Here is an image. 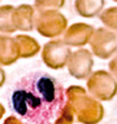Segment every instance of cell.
Wrapping results in <instances>:
<instances>
[{"label": "cell", "instance_id": "5b68a950", "mask_svg": "<svg viewBox=\"0 0 117 124\" xmlns=\"http://www.w3.org/2000/svg\"><path fill=\"white\" fill-rule=\"evenodd\" d=\"M88 89L96 98L109 101L117 93V83L105 71H98L88 80Z\"/></svg>", "mask_w": 117, "mask_h": 124}, {"label": "cell", "instance_id": "7c38bea8", "mask_svg": "<svg viewBox=\"0 0 117 124\" xmlns=\"http://www.w3.org/2000/svg\"><path fill=\"white\" fill-rule=\"evenodd\" d=\"M13 10H14V7H12V5L0 7V32L10 34L16 31L13 22H12Z\"/></svg>", "mask_w": 117, "mask_h": 124}, {"label": "cell", "instance_id": "52a82bcc", "mask_svg": "<svg viewBox=\"0 0 117 124\" xmlns=\"http://www.w3.org/2000/svg\"><path fill=\"white\" fill-rule=\"evenodd\" d=\"M94 27L87 23H74L65 30L62 43L65 45H73V46H82L87 44L94 34Z\"/></svg>", "mask_w": 117, "mask_h": 124}, {"label": "cell", "instance_id": "9a60e30c", "mask_svg": "<svg viewBox=\"0 0 117 124\" xmlns=\"http://www.w3.org/2000/svg\"><path fill=\"white\" fill-rule=\"evenodd\" d=\"M109 67H111L112 72L117 76V56H116L115 58H113V61L111 62V63H109Z\"/></svg>", "mask_w": 117, "mask_h": 124}, {"label": "cell", "instance_id": "8fae6325", "mask_svg": "<svg viewBox=\"0 0 117 124\" xmlns=\"http://www.w3.org/2000/svg\"><path fill=\"white\" fill-rule=\"evenodd\" d=\"M14 40L18 46L20 57L27 58V57L35 56L39 52V49H40L39 43L31 36H27V35H17L14 38Z\"/></svg>", "mask_w": 117, "mask_h": 124}, {"label": "cell", "instance_id": "30bf717a", "mask_svg": "<svg viewBox=\"0 0 117 124\" xmlns=\"http://www.w3.org/2000/svg\"><path fill=\"white\" fill-rule=\"evenodd\" d=\"M74 7L81 17L92 18L101 12L104 7V0H76Z\"/></svg>", "mask_w": 117, "mask_h": 124}, {"label": "cell", "instance_id": "ac0fdd59", "mask_svg": "<svg viewBox=\"0 0 117 124\" xmlns=\"http://www.w3.org/2000/svg\"><path fill=\"white\" fill-rule=\"evenodd\" d=\"M113 1H116V3H117V0H113Z\"/></svg>", "mask_w": 117, "mask_h": 124}, {"label": "cell", "instance_id": "8992f818", "mask_svg": "<svg viewBox=\"0 0 117 124\" xmlns=\"http://www.w3.org/2000/svg\"><path fill=\"white\" fill-rule=\"evenodd\" d=\"M92 57L91 53L86 49H78L70 54L68 60L69 74L76 79H85L91 72Z\"/></svg>", "mask_w": 117, "mask_h": 124}, {"label": "cell", "instance_id": "3957f363", "mask_svg": "<svg viewBox=\"0 0 117 124\" xmlns=\"http://www.w3.org/2000/svg\"><path fill=\"white\" fill-rule=\"evenodd\" d=\"M91 49L96 57L105 60L117 52V32L108 29H98L90 39Z\"/></svg>", "mask_w": 117, "mask_h": 124}, {"label": "cell", "instance_id": "4fadbf2b", "mask_svg": "<svg viewBox=\"0 0 117 124\" xmlns=\"http://www.w3.org/2000/svg\"><path fill=\"white\" fill-rule=\"evenodd\" d=\"M100 21L112 31H117V7L105 9L100 14Z\"/></svg>", "mask_w": 117, "mask_h": 124}, {"label": "cell", "instance_id": "6da1fadb", "mask_svg": "<svg viewBox=\"0 0 117 124\" xmlns=\"http://www.w3.org/2000/svg\"><path fill=\"white\" fill-rule=\"evenodd\" d=\"M10 106L27 124H53L65 116H72L68 111L65 88L44 71L29 72L16 83Z\"/></svg>", "mask_w": 117, "mask_h": 124}, {"label": "cell", "instance_id": "e0dca14e", "mask_svg": "<svg viewBox=\"0 0 117 124\" xmlns=\"http://www.w3.org/2000/svg\"><path fill=\"white\" fill-rule=\"evenodd\" d=\"M4 114H5V108H4L1 105H0V119L3 118V115H4Z\"/></svg>", "mask_w": 117, "mask_h": 124}, {"label": "cell", "instance_id": "7a4b0ae2", "mask_svg": "<svg viewBox=\"0 0 117 124\" xmlns=\"http://www.w3.org/2000/svg\"><path fill=\"white\" fill-rule=\"evenodd\" d=\"M35 29L42 36L55 38L64 34L68 26V19L57 10L40 12L34 21Z\"/></svg>", "mask_w": 117, "mask_h": 124}, {"label": "cell", "instance_id": "9c48e42d", "mask_svg": "<svg viewBox=\"0 0 117 124\" xmlns=\"http://www.w3.org/2000/svg\"><path fill=\"white\" fill-rule=\"evenodd\" d=\"M20 58L18 46L14 38L0 35V65L8 66Z\"/></svg>", "mask_w": 117, "mask_h": 124}, {"label": "cell", "instance_id": "ba28073f", "mask_svg": "<svg viewBox=\"0 0 117 124\" xmlns=\"http://www.w3.org/2000/svg\"><path fill=\"white\" fill-rule=\"evenodd\" d=\"M34 8L29 4H21L16 7L12 14V22L16 31H31L34 29Z\"/></svg>", "mask_w": 117, "mask_h": 124}, {"label": "cell", "instance_id": "277c9868", "mask_svg": "<svg viewBox=\"0 0 117 124\" xmlns=\"http://www.w3.org/2000/svg\"><path fill=\"white\" fill-rule=\"evenodd\" d=\"M72 50L62 40H51L44 45L42 53L43 62L51 69H61L68 63Z\"/></svg>", "mask_w": 117, "mask_h": 124}, {"label": "cell", "instance_id": "5bb4252c", "mask_svg": "<svg viewBox=\"0 0 117 124\" xmlns=\"http://www.w3.org/2000/svg\"><path fill=\"white\" fill-rule=\"evenodd\" d=\"M65 0H35V8L39 12L58 10L64 7Z\"/></svg>", "mask_w": 117, "mask_h": 124}, {"label": "cell", "instance_id": "2e32d148", "mask_svg": "<svg viewBox=\"0 0 117 124\" xmlns=\"http://www.w3.org/2000/svg\"><path fill=\"white\" fill-rule=\"evenodd\" d=\"M5 83V72H4V70L0 67V87Z\"/></svg>", "mask_w": 117, "mask_h": 124}]
</instances>
